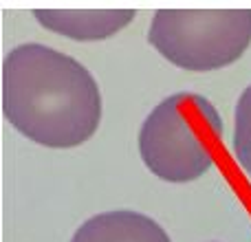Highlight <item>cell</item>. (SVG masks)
<instances>
[{"label": "cell", "instance_id": "obj_1", "mask_svg": "<svg viewBox=\"0 0 251 242\" xmlns=\"http://www.w3.org/2000/svg\"><path fill=\"white\" fill-rule=\"evenodd\" d=\"M2 113L33 143L69 150L101 121V93L75 57L40 42L18 44L2 62Z\"/></svg>", "mask_w": 251, "mask_h": 242}, {"label": "cell", "instance_id": "obj_2", "mask_svg": "<svg viewBox=\"0 0 251 242\" xmlns=\"http://www.w3.org/2000/svg\"><path fill=\"white\" fill-rule=\"evenodd\" d=\"M223 119L207 97L174 93L154 106L139 130V154L154 176L190 183L216 163Z\"/></svg>", "mask_w": 251, "mask_h": 242}, {"label": "cell", "instance_id": "obj_4", "mask_svg": "<svg viewBox=\"0 0 251 242\" xmlns=\"http://www.w3.org/2000/svg\"><path fill=\"white\" fill-rule=\"evenodd\" d=\"M134 16V9H33V18L44 29L79 42L113 38Z\"/></svg>", "mask_w": 251, "mask_h": 242}, {"label": "cell", "instance_id": "obj_6", "mask_svg": "<svg viewBox=\"0 0 251 242\" xmlns=\"http://www.w3.org/2000/svg\"><path fill=\"white\" fill-rule=\"evenodd\" d=\"M231 150H234L238 165L251 176V84L236 101Z\"/></svg>", "mask_w": 251, "mask_h": 242}, {"label": "cell", "instance_id": "obj_5", "mask_svg": "<svg viewBox=\"0 0 251 242\" xmlns=\"http://www.w3.org/2000/svg\"><path fill=\"white\" fill-rule=\"evenodd\" d=\"M71 242H172L168 231L150 216L115 209L91 216L77 227Z\"/></svg>", "mask_w": 251, "mask_h": 242}, {"label": "cell", "instance_id": "obj_3", "mask_svg": "<svg viewBox=\"0 0 251 242\" xmlns=\"http://www.w3.org/2000/svg\"><path fill=\"white\" fill-rule=\"evenodd\" d=\"M148 42L178 69L192 73L225 69L251 44V9H159Z\"/></svg>", "mask_w": 251, "mask_h": 242}]
</instances>
